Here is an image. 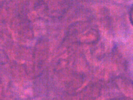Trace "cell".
I'll list each match as a JSON object with an SVG mask.
<instances>
[{
	"label": "cell",
	"mask_w": 133,
	"mask_h": 100,
	"mask_svg": "<svg viewBox=\"0 0 133 100\" xmlns=\"http://www.w3.org/2000/svg\"><path fill=\"white\" fill-rule=\"evenodd\" d=\"M129 17H130V20L131 23V24L133 26V9H132L130 12V15H129Z\"/></svg>",
	"instance_id": "6da1fadb"
}]
</instances>
